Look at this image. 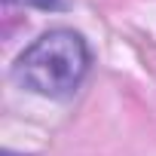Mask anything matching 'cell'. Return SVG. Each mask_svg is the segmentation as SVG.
Returning <instances> with one entry per match:
<instances>
[{"label": "cell", "instance_id": "1", "mask_svg": "<svg viewBox=\"0 0 156 156\" xmlns=\"http://www.w3.org/2000/svg\"><path fill=\"white\" fill-rule=\"evenodd\" d=\"M89 70V46L86 40L67 31L55 28L37 37L12 64V80L37 95L46 98H67L83 83Z\"/></svg>", "mask_w": 156, "mask_h": 156}, {"label": "cell", "instance_id": "2", "mask_svg": "<svg viewBox=\"0 0 156 156\" xmlns=\"http://www.w3.org/2000/svg\"><path fill=\"white\" fill-rule=\"evenodd\" d=\"M6 3H19V6H37V9H64L67 0H6Z\"/></svg>", "mask_w": 156, "mask_h": 156}]
</instances>
